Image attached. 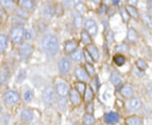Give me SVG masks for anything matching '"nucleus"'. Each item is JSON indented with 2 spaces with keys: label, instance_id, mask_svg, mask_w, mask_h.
<instances>
[{
  "label": "nucleus",
  "instance_id": "nucleus-34",
  "mask_svg": "<svg viewBox=\"0 0 152 125\" xmlns=\"http://www.w3.org/2000/svg\"><path fill=\"white\" fill-rule=\"evenodd\" d=\"M75 8L77 12H78V14H80L81 15L83 14H85L86 11V7L85 5V4L82 3V2H77L75 4Z\"/></svg>",
  "mask_w": 152,
  "mask_h": 125
},
{
  "label": "nucleus",
  "instance_id": "nucleus-4",
  "mask_svg": "<svg viewBox=\"0 0 152 125\" xmlns=\"http://www.w3.org/2000/svg\"><path fill=\"white\" fill-rule=\"evenodd\" d=\"M20 95L15 90H9L4 95V102L7 106L13 107L20 101Z\"/></svg>",
  "mask_w": 152,
  "mask_h": 125
},
{
  "label": "nucleus",
  "instance_id": "nucleus-27",
  "mask_svg": "<svg viewBox=\"0 0 152 125\" xmlns=\"http://www.w3.org/2000/svg\"><path fill=\"white\" fill-rule=\"evenodd\" d=\"M96 118L93 114L86 113L83 117V124L84 125H94L96 124Z\"/></svg>",
  "mask_w": 152,
  "mask_h": 125
},
{
  "label": "nucleus",
  "instance_id": "nucleus-32",
  "mask_svg": "<svg viewBox=\"0 0 152 125\" xmlns=\"http://www.w3.org/2000/svg\"><path fill=\"white\" fill-rule=\"evenodd\" d=\"M119 13L120 15H121L122 19H123V20H124L125 23L129 21V20H130V15H129V14L128 13V11L126 10V7H121L119 9Z\"/></svg>",
  "mask_w": 152,
  "mask_h": 125
},
{
  "label": "nucleus",
  "instance_id": "nucleus-48",
  "mask_svg": "<svg viewBox=\"0 0 152 125\" xmlns=\"http://www.w3.org/2000/svg\"><path fill=\"white\" fill-rule=\"evenodd\" d=\"M113 4L114 5H118V4H119V2H118V1H117V0H116V1H113Z\"/></svg>",
  "mask_w": 152,
  "mask_h": 125
},
{
  "label": "nucleus",
  "instance_id": "nucleus-35",
  "mask_svg": "<svg viewBox=\"0 0 152 125\" xmlns=\"http://www.w3.org/2000/svg\"><path fill=\"white\" fill-rule=\"evenodd\" d=\"M23 98H24V100L26 102H31L33 100V98H34V92H33V91H31V90H26L24 92V94H23Z\"/></svg>",
  "mask_w": 152,
  "mask_h": 125
},
{
  "label": "nucleus",
  "instance_id": "nucleus-40",
  "mask_svg": "<svg viewBox=\"0 0 152 125\" xmlns=\"http://www.w3.org/2000/svg\"><path fill=\"white\" fill-rule=\"evenodd\" d=\"M99 85H100V82H99V80H98V77L95 76L93 78L92 81H91V88L92 89L94 92H96L97 91Z\"/></svg>",
  "mask_w": 152,
  "mask_h": 125
},
{
  "label": "nucleus",
  "instance_id": "nucleus-2",
  "mask_svg": "<svg viewBox=\"0 0 152 125\" xmlns=\"http://www.w3.org/2000/svg\"><path fill=\"white\" fill-rule=\"evenodd\" d=\"M25 32L26 30L21 25L17 24L14 26L10 31V37L11 41L15 44H22L23 40L25 38Z\"/></svg>",
  "mask_w": 152,
  "mask_h": 125
},
{
  "label": "nucleus",
  "instance_id": "nucleus-17",
  "mask_svg": "<svg viewBox=\"0 0 152 125\" xmlns=\"http://www.w3.org/2000/svg\"><path fill=\"white\" fill-rule=\"evenodd\" d=\"M69 99H70V102H72L73 105H79L81 102V95L76 91L75 89H72L70 90V92H69Z\"/></svg>",
  "mask_w": 152,
  "mask_h": 125
},
{
  "label": "nucleus",
  "instance_id": "nucleus-30",
  "mask_svg": "<svg viewBox=\"0 0 152 125\" xmlns=\"http://www.w3.org/2000/svg\"><path fill=\"white\" fill-rule=\"evenodd\" d=\"M113 62L116 65L123 66L126 62V58L124 55L117 54L113 57Z\"/></svg>",
  "mask_w": 152,
  "mask_h": 125
},
{
  "label": "nucleus",
  "instance_id": "nucleus-46",
  "mask_svg": "<svg viewBox=\"0 0 152 125\" xmlns=\"http://www.w3.org/2000/svg\"><path fill=\"white\" fill-rule=\"evenodd\" d=\"M146 92L148 96L152 98V83H150L146 86Z\"/></svg>",
  "mask_w": 152,
  "mask_h": 125
},
{
  "label": "nucleus",
  "instance_id": "nucleus-29",
  "mask_svg": "<svg viewBox=\"0 0 152 125\" xmlns=\"http://www.w3.org/2000/svg\"><path fill=\"white\" fill-rule=\"evenodd\" d=\"M0 4L2 5L3 9H5V10H14L15 8V3L14 1H9V0L1 1Z\"/></svg>",
  "mask_w": 152,
  "mask_h": 125
},
{
  "label": "nucleus",
  "instance_id": "nucleus-39",
  "mask_svg": "<svg viewBox=\"0 0 152 125\" xmlns=\"http://www.w3.org/2000/svg\"><path fill=\"white\" fill-rule=\"evenodd\" d=\"M85 69H86V70L87 71V73H88V75H89L90 76H92V77L96 76V70H95V68L93 67L92 64H86V65H85Z\"/></svg>",
  "mask_w": 152,
  "mask_h": 125
},
{
  "label": "nucleus",
  "instance_id": "nucleus-37",
  "mask_svg": "<svg viewBox=\"0 0 152 125\" xmlns=\"http://www.w3.org/2000/svg\"><path fill=\"white\" fill-rule=\"evenodd\" d=\"M136 66L140 70L145 71L148 69V64L144 59H138L136 62Z\"/></svg>",
  "mask_w": 152,
  "mask_h": 125
},
{
  "label": "nucleus",
  "instance_id": "nucleus-24",
  "mask_svg": "<svg viewBox=\"0 0 152 125\" xmlns=\"http://www.w3.org/2000/svg\"><path fill=\"white\" fill-rule=\"evenodd\" d=\"M126 10L128 11V13L129 14V15L132 18H134V20H139L140 19V14L135 8V6L132 5H127L126 6Z\"/></svg>",
  "mask_w": 152,
  "mask_h": 125
},
{
  "label": "nucleus",
  "instance_id": "nucleus-6",
  "mask_svg": "<svg viewBox=\"0 0 152 125\" xmlns=\"http://www.w3.org/2000/svg\"><path fill=\"white\" fill-rule=\"evenodd\" d=\"M85 31H86L91 37H96L98 32V26L96 22L93 19H87L85 21Z\"/></svg>",
  "mask_w": 152,
  "mask_h": 125
},
{
  "label": "nucleus",
  "instance_id": "nucleus-26",
  "mask_svg": "<svg viewBox=\"0 0 152 125\" xmlns=\"http://www.w3.org/2000/svg\"><path fill=\"white\" fill-rule=\"evenodd\" d=\"M10 79V72L8 70V69H3L0 71V82L3 85H5L9 81Z\"/></svg>",
  "mask_w": 152,
  "mask_h": 125
},
{
  "label": "nucleus",
  "instance_id": "nucleus-8",
  "mask_svg": "<svg viewBox=\"0 0 152 125\" xmlns=\"http://www.w3.org/2000/svg\"><path fill=\"white\" fill-rule=\"evenodd\" d=\"M74 73H75V75L79 81L85 83V82H88L90 80V75H88L86 69L81 67V66H77L75 69Z\"/></svg>",
  "mask_w": 152,
  "mask_h": 125
},
{
  "label": "nucleus",
  "instance_id": "nucleus-18",
  "mask_svg": "<svg viewBox=\"0 0 152 125\" xmlns=\"http://www.w3.org/2000/svg\"><path fill=\"white\" fill-rule=\"evenodd\" d=\"M20 6L25 11H31L36 8V3L31 0H22L20 2Z\"/></svg>",
  "mask_w": 152,
  "mask_h": 125
},
{
  "label": "nucleus",
  "instance_id": "nucleus-44",
  "mask_svg": "<svg viewBox=\"0 0 152 125\" xmlns=\"http://www.w3.org/2000/svg\"><path fill=\"white\" fill-rule=\"evenodd\" d=\"M33 37V32L31 29H27L26 30V32H25V38L26 40H30V39L32 38Z\"/></svg>",
  "mask_w": 152,
  "mask_h": 125
},
{
  "label": "nucleus",
  "instance_id": "nucleus-36",
  "mask_svg": "<svg viewBox=\"0 0 152 125\" xmlns=\"http://www.w3.org/2000/svg\"><path fill=\"white\" fill-rule=\"evenodd\" d=\"M142 19H143V21L145 23L147 26L152 28V16L151 15H149L147 13H144L142 15Z\"/></svg>",
  "mask_w": 152,
  "mask_h": 125
},
{
  "label": "nucleus",
  "instance_id": "nucleus-14",
  "mask_svg": "<svg viewBox=\"0 0 152 125\" xmlns=\"http://www.w3.org/2000/svg\"><path fill=\"white\" fill-rule=\"evenodd\" d=\"M110 80L117 89H121L123 86V79L121 78L119 74L116 71L112 72L111 76H110Z\"/></svg>",
  "mask_w": 152,
  "mask_h": 125
},
{
  "label": "nucleus",
  "instance_id": "nucleus-50",
  "mask_svg": "<svg viewBox=\"0 0 152 125\" xmlns=\"http://www.w3.org/2000/svg\"><path fill=\"white\" fill-rule=\"evenodd\" d=\"M123 125H126V124H123Z\"/></svg>",
  "mask_w": 152,
  "mask_h": 125
},
{
  "label": "nucleus",
  "instance_id": "nucleus-9",
  "mask_svg": "<svg viewBox=\"0 0 152 125\" xmlns=\"http://www.w3.org/2000/svg\"><path fill=\"white\" fill-rule=\"evenodd\" d=\"M42 99H43L45 104H47V105H51L54 102L55 92L53 87L48 86L44 90L43 93H42Z\"/></svg>",
  "mask_w": 152,
  "mask_h": 125
},
{
  "label": "nucleus",
  "instance_id": "nucleus-10",
  "mask_svg": "<svg viewBox=\"0 0 152 125\" xmlns=\"http://www.w3.org/2000/svg\"><path fill=\"white\" fill-rule=\"evenodd\" d=\"M78 47H79V42L77 40H75V39L69 40L64 43V50L65 53L70 55L73 52L75 51L76 49H78Z\"/></svg>",
  "mask_w": 152,
  "mask_h": 125
},
{
  "label": "nucleus",
  "instance_id": "nucleus-23",
  "mask_svg": "<svg viewBox=\"0 0 152 125\" xmlns=\"http://www.w3.org/2000/svg\"><path fill=\"white\" fill-rule=\"evenodd\" d=\"M83 57H84V52L80 48L76 49L75 52H73L70 54L71 60H73L74 62H80V61H81Z\"/></svg>",
  "mask_w": 152,
  "mask_h": 125
},
{
  "label": "nucleus",
  "instance_id": "nucleus-41",
  "mask_svg": "<svg viewBox=\"0 0 152 125\" xmlns=\"http://www.w3.org/2000/svg\"><path fill=\"white\" fill-rule=\"evenodd\" d=\"M84 57H85V59H86V64H92L95 63V60L93 59V58L91 56V54L88 53L87 50H85L84 51Z\"/></svg>",
  "mask_w": 152,
  "mask_h": 125
},
{
  "label": "nucleus",
  "instance_id": "nucleus-28",
  "mask_svg": "<svg viewBox=\"0 0 152 125\" xmlns=\"http://www.w3.org/2000/svg\"><path fill=\"white\" fill-rule=\"evenodd\" d=\"M80 39H81L82 43L86 45V46H90V45H91V43H92L91 37L86 31H83L81 32Z\"/></svg>",
  "mask_w": 152,
  "mask_h": 125
},
{
  "label": "nucleus",
  "instance_id": "nucleus-42",
  "mask_svg": "<svg viewBox=\"0 0 152 125\" xmlns=\"http://www.w3.org/2000/svg\"><path fill=\"white\" fill-rule=\"evenodd\" d=\"M9 120H10V115L4 113L2 115L1 119H0V124L1 125H8L9 124Z\"/></svg>",
  "mask_w": 152,
  "mask_h": 125
},
{
  "label": "nucleus",
  "instance_id": "nucleus-5",
  "mask_svg": "<svg viewBox=\"0 0 152 125\" xmlns=\"http://www.w3.org/2000/svg\"><path fill=\"white\" fill-rule=\"evenodd\" d=\"M32 47L29 42H23L19 48L20 58L23 61H27L32 54Z\"/></svg>",
  "mask_w": 152,
  "mask_h": 125
},
{
  "label": "nucleus",
  "instance_id": "nucleus-11",
  "mask_svg": "<svg viewBox=\"0 0 152 125\" xmlns=\"http://www.w3.org/2000/svg\"><path fill=\"white\" fill-rule=\"evenodd\" d=\"M33 118H34V113L31 109L24 108L20 113V118L24 123H30L31 121H32Z\"/></svg>",
  "mask_w": 152,
  "mask_h": 125
},
{
  "label": "nucleus",
  "instance_id": "nucleus-33",
  "mask_svg": "<svg viewBox=\"0 0 152 125\" xmlns=\"http://www.w3.org/2000/svg\"><path fill=\"white\" fill-rule=\"evenodd\" d=\"M86 87L87 86L84 83V82H77L75 83V89L76 91H78V92L80 93V95H83L85 91H86Z\"/></svg>",
  "mask_w": 152,
  "mask_h": 125
},
{
  "label": "nucleus",
  "instance_id": "nucleus-43",
  "mask_svg": "<svg viewBox=\"0 0 152 125\" xmlns=\"http://www.w3.org/2000/svg\"><path fill=\"white\" fill-rule=\"evenodd\" d=\"M86 113H90V114H93L94 112V105H93L92 102H88L86 106Z\"/></svg>",
  "mask_w": 152,
  "mask_h": 125
},
{
  "label": "nucleus",
  "instance_id": "nucleus-19",
  "mask_svg": "<svg viewBox=\"0 0 152 125\" xmlns=\"http://www.w3.org/2000/svg\"><path fill=\"white\" fill-rule=\"evenodd\" d=\"M126 125H143V120L138 116H131L125 119Z\"/></svg>",
  "mask_w": 152,
  "mask_h": 125
},
{
  "label": "nucleus",
  "instance_id": "nucleus-15",
  "mask_svg": "<svg viewBox=\"0 0 152 125\" xmlns=\"http://www.w3.org/2000/svg\"><path fill=\"white\" fill-rule=\"evenodd\" d=\"M143 106V102L139 98H131L128 102V108L129 111H138Z\"/></svg>",
  "mask_w": 152,
  "mask_h": 125
},
{
  "label": "nucleus",
  "instance_id": "nucleus-22",
  "mask_svg": "<svg viewBox=\"0 0 152 125\" xmlns=\"http://www.w3.org/2000/svg\"><path fill=\"white\" fill-rule=\"evenodd\" d=\"M127 39L130 42H136L139 39V34L134 28H129L127 33Z\"/></svg>",
  "mask_w": 152,
  "mask_h": 125
},
{
  "label": "nucleus",
  "instance_id": "nucleus-13",
  "mask_svg": "<svg viewBox=\"0 0 152 125\" xmlns=\"http://www.w3.org/2000/svg\"><path fill=\"white\" fill-rule=\"evenodd\" d=\"M119 115L115 112H110L105 115V122L109 125H115L119 121Z\"/></svg>",
  "mask_w": 152,
  "mask_h": 125
},
{
  "label": "nucleus",
  "instance_id": "nucleus-3",
  "mask_svg": "<svg viewBox=\"0 0 152 125\" xmlns=\"http://www.w3.org/2000/svg\"><path fill=\"white\" fill-rule=\"evenodd\" d=\"M55 91L60 98H66L70 92L69 84L63 79H57L55 81Z\"/></svg>",
  "mask_w": 152,
  "mask_h": 125
},
{
  "label": "nucleus",
  "instance_id": "nucleus-45",
  "mask_svg": "<svg viewBox=\"0 0 152 125\" xmlns=\"http://www.w3.org/2000/svg\"><path fill=\"white\" fill-rule=\"evenodd\" d=\"M107 11V6H106L105 4H102L100 9H99V14L101 15H105Z\"/></svg>",
  "mask_w": 152,
  "mask_h": 125
},
{
  "label": "nucleus",
  "instance_id": "nucleus-1",
  "mask_svg": "<svg viewBox=\"0 0 152 125\" xmlns=\"http://www.w3.org/2000/svg\"><path fill=\"white\" fill-rule=\"evenodd\" d=\"M42 49L49 57H55L59 51V40L54 34H48L42 40Z\"/></svg>",
  "mask_w": 152,
  "mask_h": 125
},
{
  "label": "nucleus",
  "instance_id": "nucleus-20",
  "mask_svg": "<svg viewBox=\"0 0 152 125\" xmlns=\"http://www.w3.org/2000/svg\"><path fill=\"white\" fill-rule=\"evenodd\" d=\"M9 45V37L7 35L0 34V53L5 51Z\"/></svg>",
  "mask_w": 152,
  "mask_h": 125
},
{
  "label": "nucleus",
  "instance_id": "nucleus-47",
  "mask_svg": "<svg viewBox=\"0 0 152 125\" xmlns=\"http://www.w3.org/2000/svg\"><path fill=\"white\" fill-rule=\"evenodd\" d=\"M147 8H148V10L152 11V1L147 2Z\"/></svg>",
  "mask_w": 152,
  "mask_h": 125
},
{
  "label": "nucleus",
  "instance_id": "nucleus-38",
  "mask_svg": "<svg viewBox=\"0 0 152 125\" xmlns=\"http://www.w3.org/2000/svg\"><path fill=\"white\" fill-rule=\"evenodd\" d=\"M26 79V72L24 69H20L18 72V75L16 76V82L17 83H22Z\"/></svg>",
  "mask_w": 152,
  "mask_h": 125
},
{
  "label": "nucleus",
  "instance_id": "nucleus-7",
  "mask_svg": "<svg viewBox=\"0 0 152 125\" xmlns=\"http://www.w3.org/2000/svg\"><path fill=\"white\" fill-rule=\"evenodd\" d=\"M58 71L60 72V74H62V75L68 74L71 69L70 60L66 57L61 58L58 61Z\"/></svg>",
  "mask_w": 152,
  "mask_h": 125
},
{
  "label": "nucleus",
  "instance_id": "nucleus-12",
  "mask_svg": "<svg viewBox=\"0 0 152 125\" xmlns=\"http://www.w3.org/2000/svg\"><path fill=\"white\" fill-rule=\"evenodd\" d=\"M55 11H56L55 6L51 3H47L44 4L42 8V15L45 18L50 19L53 16V15H55Z\"/></svg>",
  "mask_w": 152,
  "mask_h": 125
},
{
  "label": "nucleus",
  "instance_id": "nucleus-49",
  "mask_svg": "<svg viewBox=\"0 0 152 125\" xmlns=\"http://www.w3.org/2000/svg\"><path fill=\"white\" fill-rule=\"evenodd\" d=\"M76 125H81V124H76Z\"/></svg>",
  "mask_w": 152,
  "mask_h": 125
},
{
  "label": "nucleus",
  "instance_id": "nucleus-16",
  "mask_svg": "<svg viewBox=\"0 0 152 125\" xmlns=\"http://www.w3.org/2000/svg\"><path fill=\"white\" fill-rule=\"evenodd\" d=\"M120 94L124 98H131L134 95V88L131 85L126 84L124 86H123L122 88L119 90Z\"/></svg>",
  "mask_w": 152,
  "mask_h": 125
},
{
  "label": "nucleus",
  "instance_id": "nucleus-25",
  "mask_svg": "<svg viewBox=\"0 0 152 125\" xmlns=\"http://www.w3.org/2000/svg\"><path fill=\"white\" fill-rule=\"evenodd\" d=\"M93 98H94V91H93L92 89L91 88V86H87L86 90L84 93V100L88 103V102H92Z\"/></svg>",
  "mask_w": 152,
  "mask_h": 125
},
{
  "label": "nucleus",
  "instance_id": "nucleus-31",
  "mask_svg": "<svg viewBox=\"0 0 152 125\" xmlns=\"http://www.w3.org/2000/svg\"><path fill=\"white\" fill-rule=\"evenodd\" d=\"M83 24V17L81 15L76 13L74 15V25L77 29H80L82 26Z\"/></svg>",
  "mask_w": 152,
  "mask_h": 125
},
{
  "label": "nucleus",
  "instance_id": "nucleus-21",
  "mask_svg": "<svg viewBox=\"0 0 152 125\" xmlns=\"http://www.w3.org/2000/svg\"><path fill=\"white\" fill-rule=\"evenodd\" d=\"M86 50L88 51V53L91 54V56L93 58V59L95 61H97L100 58V53H99V51H98L97 48L94 45H90V46H87Z\"/></svg>",
  "mask_w": 152,
  "mask_h": 125
}]
</instances>
